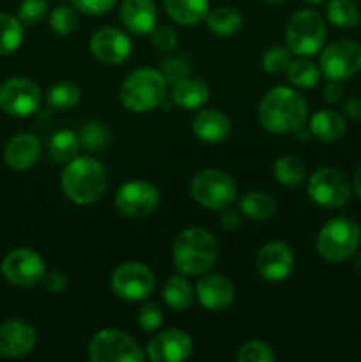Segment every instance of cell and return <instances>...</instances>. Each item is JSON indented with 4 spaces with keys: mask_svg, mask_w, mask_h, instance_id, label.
Here are the masks:
<instances>
[{
    "mask_svg": "<svg viewBox=\"0 0 361 362\" xmlns=\"http://www.w3.org/2000/svg\"><path fill=\"white\" fill-rule=\"evenodd\" d=\"M306 119V101L290 87L271 88L258 105V122L273 134L296 133Z\"/></svg>",
    "mask_w": 361,
    "mask_h": 362,
    "instance_id": "obj_1",
    "label": "cell"
},
{
    "mask_svg": "<svg viewBox=\"0 0 361 362\" xmlns=\"http://www.w3.org/2000/svg\"><path fill=\"white\" fill-rule=\"evenodd\" d=\"M60 186L64 194L76 205H92L105 194L108 186L106 170L98 159L91 156L74 158L64 166L60 173Z\"/></svg>",
    "mask_w": 361,
    "mask_h": 362,
    "instance_id": "obj_2",
    "label": "cell"
},
{
    "mask_svg": "<svg viewBox=\"0 0 361 362\" xmlns=\"http://www.w3.org/2000/svg\"><path fill=\"white\" fill-rule=\"evenodd\" d=\"M173 265L184 276H202L218 258V243L209 230L191 226L177 235L172 250Z\"/></svg>",
    "mask_w": 361,
    "mask_h": 362,
    "instance_id": "obj_3",
    "label": "cell"
},
{
    "mask_svg": "<svg viewBox=\"0 0 361 362\" xmlns=\"http://www.w3.org/2000/svg\"><path fill=\"white\" fill-rule=\"evenodd\" d=\"M168 92V81L161 71L152 67H140L131 71L119 90L120 103L133 113H145L163 105Z\"/></svg>",
    "mask_w": 361,
    "mask_h": 362,
    "instance_id": "obj_4",
    "label": "cell"
},
{
    "mask_svg": "<svg viewBox=\"0 0 361 362\" xmlns=\"http://www.w3.org/2000/svg\"><path fill=\"white\" fill-rule=\"evenodd\" d=\"M361 244V230L353 219L333 218L317 235V253L329 264H342L356 255Z\"/></svg>",
    "mask_w": 361,
    "mask_h": 362,
    "instance_id": "obj_5",
    "label": "cell"
},
{
    "mask_svg": "<svg viewBox=\"0 0 361 362\" xmlns=\"http://www.w3.org/2000/svg\"><path fill=\"white\" fill-rule=\"evenodd\" d=\"M328 37L326 21L317 11L301 9L287 21V48L297 57H311L319 53Z\"/></svg>",
    "mask_w": 361,
    "mask_h": 362,
    "instance_id": "obj_6",
    "label": "cell"
},
{
    "mask_svg": "<svg viewBox=\"0 0 361 362\" xmlns=\"http://www.w3.org/2000/svg\"><path fill=\"white\" fill-rule=\"evenodd\" d=\"M191 197L202 207L211 211H223L232 207L237 200V186L229 173L222 170L207 168L195 173L190 184Z\"/></svg>",
    "mask_w": 361,
    "mask_h": 362,
    "instance_id": "obj_7",
    "label": "cell"
},
{
    "mask_svg": "<svg viewBox=\"0 0 361 362\" xmlns=\"http://www.w3.org/2000/svg\"><path fill=\"white\" fill-rule=\"evenodd\" d=\"M88 359L92 362H144V349L120 329H101L88 343Z\"/></svg>",
    "mask_w": 361,
    "mask_h": 362,
    "instance_id": "obj_8",
    "label": "cell"
},
{
    "mask_svg": "<svg viewBox=\"0 0 361 362\" xmlns=\"http://www.w3.org/2000/svg\"><path fill=\"white\" fill-rule=\"evenodd\" d=\"M306 191L310 200L319 207L338 209L349 202L350 182L343 172L326 166L311 173Z\"/></svg>",
    "mask_w": 361,
    "mask_h": 362,
    "instance_id": "obj_9",
    "label": "cell"
},
{
    "mask_svg": "<svg viewBox=\"0 0 361 362\" xmlns=\"http://www.w3.org/2000/svg\"><path fill=\"white\" fill-rule=\"evenodd\" d=\"M361 71V46L349 39H340L326 46L321 53V73L328 80L345 81Z\"/></svg>",
    "mask_w": 361,
    "mask_h": 362,
    "instance_id": "obj_10",
    "label": "cell"
},
{
    "mask_svg": "<svg viewBox=\"0 0 361 362\" xmlns=\"http://www.w3.org/2000/svg\"><path fill=\"white\" fill-rule=\"evenodd\" d=\"M113 293L124 300H144L154 292V272L142 262H126L113 271L110 279Z\"/></svg>",
    "mask_w": 361,
    "mask_h": 362,
    "instance_id": "obj_11",
    "label": "cell"
},
{
    "mask_svg": "<svg viewBox=\"0 0 361 362\" xmlns=\"http://www.w3.org/2000/svg\"><path fill=\"white\" fill-rule=\"evenodd\" d=\"M41 105V88L30 78L14 76L0 85V110L13 117H28Z\"/></svg>",
    "mask_w": 361,
    "mask_h": 362,
    "instance_id": "obj_12",
    "label": "cell"
},
{
    "mask_svg": "<svg viewBox=\"0 0 361 362\" xmlns=\"http://www.w3.org/2000/svg\"><path fill=\"white\" fill-rule=\"evenodd\" d=\"M6 281L16 286H34L42 281L46 274L45 260L39 253L28 247H18L6 255L0 265Z\"/></svg>",
    "mask_w": 361,
    "mask_h": 362,
    "instance_id": "obj_13",
    "label": "cell"
},
{
    "mask_svg": "<svg viewBox=\"0 0 361 362\" xmlns=\"http://www.w3.org/2000/svg\"><path fill=\"white\" fill-rule=\"evenodd\" d=\"M113 204L117 211L127 218H144L158 207L159 191L147 180H130L115 191Z\"/></svg>",
    "mask_w": 361,
    "mask_h": 362,
    "instance_id": "obj_14",
    "label": "cell"
},
{
    "mask_svg": "<svg viewBox=\"0 0 361 362\" xmlns=\"http://www.w3.org/2000/svg\"><path fill=\"white\" fill-rule=\"evenodd\" d=\"M91 53L103 64L119 66L130 59L133 52V42L130 35L115 27H103L92 34L88 42Z\"/></svg>",
    "mask_w": 361,
    "mask_h": 362,
    "instance_id": "obj_15",
    "label": "cell"
},
{
    "mask_svg": "<svg viewBox=\"0 0 361 362\" xmlns=\"http://www.w3.org/2000/svg\"><path fill=\"white\" fill-rule=\"evenodd\" d=\"M193 352V341L183 329H166L152 336L145 356L152 362H183Z\"/></svg>",
    "mask_w": 361,
    "mask_h": 362,
    "instance_id": "obj_16",
    "label": "cell"
},
{
    "mask_svg": "<svg viewBox=\"0 0 361 362\" xmlns=\"http://www.w3.org/2000/svg\"><path fill=\"white\" fill-rule=\"evenodd\" d=\"M294 264H296V258H294L290 246L280 243V240L264 244L255 258V267H257L258 274L265 281L271 283H278L289 278L294 271Z\"/></svg>",
    "mask_w": 361,
    "mask_h": 362,
    "instance_id": "obj_17",
    "label": "cell"
},
{
    "mask_svg": "<svg viewBox=\"0 0 361 362\" xmlns=\"http://www.w3.org/2000/svg\"><path fill=\"white\" fill-rule=\"evenodd\" d=\"M195 297L205 310L222 311L234 303L236 288L225 274L207 271L198 278L195 285Z\"/></svg>",
    "mask_w": 361,
    "mask_h": 362,
    "instance_id": "obj_18",
    "label": "cell"
},
{
    "mask_svg": "<svg viewBox=\"0 0 361 362\" xmlns=\"http://www.w3.org/2000/svg\"><path fill=\"white\" fill-rule=\"evenodd\" d=\"M38 341L34 325L21 318H13L0 325V354L9 359H18L32 352Z\"/></svg>",
    "mask_w": 361,
    "mask_h": 362,
    "instance_id": "obj_19",
    "label": "cell"
},
{
    "mask_svg": "<svg viewBox=\"0 0 361 362\" xmlns=\"http://www.w3.org/2000/svg\"><path fill=\"white\" fill-rule=\"evenodd\" d=\"M41 158V141L30 133H20L9 138L4 147V161L11 170L25 172Z\"/></svg>",
    "mask_w": 361,
    "mask_h": 362,
    "instance_id": "obj_20",
    "label": "cell"
},
{
    "mask_svg": "<svg viewBox=\"0 0 361 362\" xmlns=\"http://www.w3.org/2000/svg\"><path fill=\"white\" fill-rule=\"evenodd\" d=\"M119 18L131 34H151L158 21V9L154 0H122Z\"/></svg>",
    "mask_w": 361,
    "mask_h": 362,
    "instance_id": "obj_21",
    "label": "cell"
},
{
    "mask_svg": "<svg viewBox=\"0 0 361 362\" xmlns=\"http://www.w3.org/2000/svg\"><path fill=\"white\" fill-rule=\"evenodd\" d=\"M191 131L205 144H222L230 134V120L216 108H202L191 120Z\"/></svg>",
    "mask_w": 361,
    "mask_h": 362,
    "instance_id": "obj_22",
    "label": "cell"
},
{
    "mask_svg": "<svg viewBox=\"0 0 361 362\" xmlns=\"http://www.w3.org/2000/svg\"><path fill=\"white\" fill-rule=\"evenodd\" d=\"M209 87L202 80L197 78H183L172 85L170 98L176 106L183 110H198L204 108L205 103L209 101Z\"/></svg>",
    "mask_w": 361,
    "mask_h": 362,
    "instance_id": "obj_23",
    "label": "cell"
},
{
    "mask_svg": "<svg viewBox=\"0 0 361 362\" xmlns=\"http://www.w3.org/2000/svg\"><path fill=\"white\" fill-rule=\"evenodd\" d=\"M170 20L183 27L202 23L209 13V0H163Z\"/></svg>",
    "mask_w": 361,
    "mask_h": 362,
    "instance_id": "obj_24",
    "label": "cell"
},
{
    "mask_svg": "<svg viewBox=\"0 0 361 362\" xmlns=\"http://www.w3.org/2000/svg\"><path fill=\"white\" fill-rule=\"evenodd\" d=\"M308 129L317 140L338 141L345 134L347 122L342 113L335 112V110H321L311 115Z\"/></svg>",
    "mask_w": 361,
    "mask_h": 362,
    "instance_id": "obj_25",
    "label": "cell"
},
{
    "mask_svg": "<svg viewBox=\"0 0 361 362\" xmlns=\"http://www.w3.org/2000/svg\"><path fill=\"white\" fill-rule=\"evenodd\" d=\"M205 23L212 34L219 35V37H230L243 27V14L234 7L222 6L209 11L205 16Z\"/></svg>",
    "mask_w": 361,
    "mask_h": 362,
    "instance_id": "obj_26",
    "label": "cell"
},
{
    "mask_svg": "<svg viewBox=\"0 0 361 362\" xmlns=\"http://www.w3.org/2000/svg\"><path fill=\"white\" fill-rule=\"evenodd\" d=\"M195 299V288L184 274L172 276L163 288V300L173 311H184Z\"/></svg>",
    "mask_w": 361,
    "mask_h": 362,
    "instance_id": "obj_27",
    "label": "cell"
},
{
    "mask_svg": "<svg viewBox=\"0 0 361 362\" xmlns=\"http://www.w3.org/2000/svg\"><path fill=\"white\" fill-rule=\"evenodd\" d=\"M239 209L246 218L253 221H265L276 212V202L264 191H250L239 202Z\"/></svg>",
    "mask_w": 361,
    "mask_h": 362,
    "instance_id": "obj_28",
    "label": "cell"
},
{
    "mask_svg": "<svg viewBox=\"0 0 361 362\" xmlns=\"http://www.w3.org/2000/svg\"><path fill=\"white\" fill-rule=\"evenodd\" d=\"M80 147V138H78L76 133L69 129H60L50 138L48 152L53 161L60 163V165H67V163L76 158Z\"/></svg>",
    "mask_w": 361,
    "mask_h": 362,
    "instance_id": "obj_29",
    "label": "cell"
},
{
    "mask_svg": "<svg viewBox=\"0 0 361 362\" xmlns=\"http://www.w3.org/2000/svg\"><path fill=\"white\" fill-rule=\"evenodd\" d=\"M273 173H275V179L278 184L287 187H296L306 179V166L296 156H283V158L276 159Z\"/></svg>",
    "mask_w": 361,
    "mask_h": 362,
    "instance_id": "obj_30",
    "label": "cell"
},
{
    "mask_svg": "<svg viewBox=\"0 0 361 362\" xmlns=\"http://www.w3.org/2000/svg\"><path fill=\"white\" fill-rule=\"evenodd\" d=\"M285 74L287 80L297 88H314L321 81V67L308 60V57H299L297 60H292Z\"/></svg>",
    "mask_w": 361,
    "mask_h": 362,
    "instance_id": "obj_31",
    "label": "cell"
},
{
    "mask_svg": "<svg viewBox=\"0 0 361 362\" xmlns=\"http://www.w3.org/2000/svg\"><path fill=\"white\" fill-rule=\"evenodd\" d=\"M23 41V23L11 14L0 13V57L11 55Z\"/></svg>",
    "mask_w": 361,
    "mask_h": 362,
    "instance_id": "obj_32",
    "label": "cell"
},
{
    "mask_svg": "<svg viewBox=\"0 0 361 362\" xmlns=\"http://www.w3.org/2000/svg\"><path fill=\"white\" fill-rule=\"evenodd\" d=\"M326 18L338 28H353L360 21V13L353 0H329L326 6Z\"/></svg>",
    "mask_w": 361,
    "mask_h": 362,
    "instance_id": "obj_33",
    "label": "cell"
},
{
    "mask_svg": "<svg viewBox=\"0 0 361 362\" xmlns=\"http://www.w3.org/2000/svg\"><path fill=\"white\" fill-rule=\"evenodd\" d=\"M80 88L73 81H59L46 92V101L52 108L64 112L74 108L80 103Z\"/></svg>",
    "mask_w": 361,
    "mask_h": 362,
    "instance_id": "obj_34",
    "label": "cell"
},
{
    "mask_svg": "<svg viewBox=\"0 0 361 362\" xmlns=\"http://www.w3.org/2000/svg\"><path fill=\"white\" fill-rule=\"evenodd\" d=\"M78 27V14L73 6H57L50 14V28L57 35H71Z\"/></svg>",
    "mask_w": 361,
    "mask_h": 362,
    "instance_id": "obj_35",
    "label": "cell"
},
{
    "mask_svg": "<svg viewBox=\"0 0 361 362\" xmlns=\"http://www.w3.org/2000/svg\"><path fill=\"white\" fill-rule=\"evenodd\" d=\"M292 62V52L287 46H271L262 55V69L269 74H283Z\"/></svg>",
    "mask_w": 361,
    "mask_h": 362,
    "instance_id": "obj_36",
    "label": "cell"
},
{
    "mask_svg": "<svg viewBox=\"0 0 361 362\" xmlns=\"http://www.w3.org/2000/svg\"><path fill=\"white\" fill-rule=\"evenodd\" d=\"M78 138L81 147L87 148L88 152H96L108 144V131L99 122H87L78 131Z\"/></svg>",
    "mask_w": 361,
    "mask_h": 362,
    "instance_id": "obj_37",
    "label": "cell"
},
{
    "mask_svg": "<svg viewBox=\"0 0 361 362\" xmlns=\"http://www.w3.org/2000/svg\"><path fill=\"white\" fill-rule=\"evenodd\" d=\"M48 14V2L46 0H21L18 7V20L27 27H35L41 23Z\"/></svg>",
    "mask_w": 361,
    "mask_h": 362,
    "instance_id": "obj_38",
    "label": "cell"
},
{
    "mask_svg": "<svg viewBox=\"0 0 361 362\" xmlns=\"http://www.w3.org/2000/svg\"><path fill=\"white\" fill-rule=\"evenodd\" d=\"M237 361L239 362H273L275 361V354H273L271 346L265 345L264 341H248L237 352Z\"/></svg>",
    "mask_w": 361,
    "mask_h": 362,
    "instance_id": "obj_39",
    "label": "cell"
},
{
    "mask_svg": "<svg viewBox=\"0 0 361 362\" xmlns=\"http://www.w3.org/2000/svg\"><path fill=\"white\" fill-rule=\"evenodd\" d=\"M163 324V310L158 303H145L137 313V325L144 332H156Z\"/></svg>",
    "mask_w": 361,
    "mask_h": 362,
    "instance_id": "obj_40",
    "label": "cell"
},
{
    "mask_svg": "<svg viewBox=\"0 0 361 362\" xmlns=\"http://www.w3.org/2000/svg\"><path fill=\"white\" fill-rule=\"evenodd\" d=\"M161 74L168 83H176V81L188 78L191 73V66L186 59L183 57H168V59L161 60Z\"/></svg>",
    "mask_w": 361,
    "mask_h": 362,
    "instance_id": "obj_41",
    "label": "cell"
},
{
    "mask_svg": "<svg viewBox=\"0 0 361 362\" xmlns=\"http://www.w3.org/2000/svg\"><path fill=\"white\" fill-rule=\"evenodd\" d=\"M151 42L163 53H172L177 48V34L172 27H154L151 32Z\"/></svg>",
    "mask_w": 361,
    "mask_h": 362,
    "instance_id": "obj_42",
    "label": "cell"
},
{
    "mask_svg": "<svg viewBox=\"0 0 361 362\" xmlns=\"http://www.w3.org/2000/svg\"><path fill=\"white\" fill-rule=\"evenodd\" d=\"M117 0H71L74 9L81 11L84 14L88 16H101L106 14L113 6H115Z\"/></svg>",
    "mask_w": 361,
    "mask_h": 362,
    "instance_id": "obj_43",
    "label": "cell"
},
{
    "mask_svg": "<svg viewBox=\"0 0 361 362\" xmlns=\"http://www.w3.org/2000/svg\"><path fill=\"white\" fill-rule=\"evenodd\" d=\"M41 283H42V286L46 288V292H50V293H62L67 286L66 276L59 271L46 272Z\"/></svg>",
    "mask_w": 361,
    "mask_h": 362,
    "instance_id": "obj_44",
    "label": "cell"
},
{
    "mask_svg": "<svg viewBox=\"0 0 361 362\" xmlns=\"http://www.w3.org/2000/svg\"><path fill=\"white\" fill-rule=\"evenodd\" d=\"M342 95H343V88L342 85H340V81L329 80L328 83H326L324 90H322V98H324V101L329 103V105H336V103L342 99Z\"/></svg>",
    "mask_w": 361,
    "mask_h": 362,
    "instance_id": "obj_45",
    "label": "cell"
},
{
    "mask_svg": "<svg viewBox=\"0 0 361 362\" xmlns=\"http://www.w3.org/2000/svg\"><path fill=\"white\" fill-rule=\"evenodd\" d=\"M343 113L350 120H361V98L347 99L345 105H343Z\"/></svg>",
    "mask_w": 361,
    "mask_h": 362,
    "instance_id": "obj_46",
    "label": "cell"
},
{
    "mask_svg": "<svg viewBox=\"0 0 361 362\" xmlns=\"http://www.w3.org/2000/svg\"><path fill=\"white\" fill-rule=\"evenodd\" d=\"M222 225L225 228L234 230L241 225V218H239V212L234 211V209L227 207L222 211Z\"/></svg>",
    "mask_w": 361,
    "mask_h": 362,
    "instance_id": "obj_47",
    "label": "cell"
},
{
    "mask_svg": "<svg viewBox=\"0 0 361 362\" xmlns=\"http://www.w3.org/2000/svg\"><path fill=\"white\" fill-rule=\"evenodd\" d=\"M353 191H354V194H356V197L361 200V165L357 166L356 172H354V177H353Z\"/></svg>",
    "mask_w": 361,
    "mask_h": 362,
    "instance_id": "obj_48",
    "label": "cell"
},
{
    "mask_svg": "<svg viewBox=\"0 0 361 362\" xmlns=\"http://www.w3.org/2000/svg\"><path fill=\"white\" fill-rule=\"evenodd\" d=\"M306 4H310V6H319V4L326 2V0H304Z\"/></svg>",
    "mask_w": 361,
    "mask_h": 362,
    "instance_id": "obj_49",
    "label": "cell"
},
{
    "mask_svg": "<svg viewBox=\"0 0 361 362\" xmlns=\"http://www.w3.org/2000/svg\"><path fill=\"white\" fill-rule=\"evenodd\" d=\"M354 265H356V269H357V271H361V255H357V258H356V264H354Z\"/></svg>",
    "mask_w": 361,
    "mask_h": 362,
    "instance_id": "obj_50",
    "label": "cell"
},
{
    "mask_svg": "<svg viewBox=\"0 0 361 362\" xmlns=\"http://www.w3.org/2000/svg\"><path fill=\"white\" fill-rule=\"evenodd\" d=\"M265 2H271V4H280V2H285V0H265Z\"/></svg>",
    "mask_w": 361,
    "mask_h": 362,
    "instance_id": "obj_51",
    "label": "cell"
}]
</instances>
